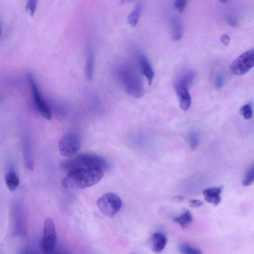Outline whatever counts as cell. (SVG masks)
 Wrapping results in <instances>:
<instances>
[{
	"label": "cell",
	"instance_id": "8",
	"mask_svg": "<svg viewBox=\"0 0 254 254\" xmlns=\"http://www.w3.org/2000/svg\"><path fill=\"white\" fill-rule=\"evenodd\" d=\"M57 239L54 222L51 218L46 219L44 222L42 241L43 250L46 253L52 252L55 247Z\"/></svg>",
	"mask_w": 254,
	"mask_h": 254
},
{
	"label": "cell",
	"instance_id": "1",
	"mask_svg": "<svg viewBox=\"0 0 254 254\" xmlns=\"http://www.w3.org/2000/svg\"><path fill=\"white\" fill-rule=\"evenodd\" d=\"M103 170L97 168L80 169L69 171L62 182L68 189H83L95 186L103 178Z\"/></svg>",
	"mask_w": 254,
	"mask_h": 254
},
{
	"label": "cell",
	"instance_id": "15",
	"mask_svg": "<svg viewBox=\"0 0 254 254\" xmlns=\"http://www.w3.org/2000/svg\"><path fill=\"white\" fill-rule=\"evenodd\" d=\"M171 36L174 41L179 40L183 35V23L180 17H175L171 21Z\"/></svg>",
	"mask_w": 254,
	"mask_h": 254
},
{
	"label": "cell",
	"instance_id": "17",
	"mask_svg": "<svg viewBox=\"0 0 254 254\" xmlns=\"http://www.w3.org/2000/svg\"><path fill=\"white\" fill-rule=\"evenodd\" d=\"M144 9V4L140 2L138 3L128 17V24L132 27H135L139 20Z\"/></svg>",
	"mask_w": 254,
	"mask_h": 254
},
{
	"label": "cell",
	"instance_id": "31",
	"mask_svg": "<svg viewBox=\"0 0 254 254\" xmlns=\"http://www.w3.org/2000/svg\"><path fill=\"white\" fill-rule=\"evenodd\" d=\"M0 35H1V27H0Z\"/></svg>",
	"mask_w": 254,
	"mask_h": 254
},
{
	"label": "cell",
	"instance_id": "22",
	"mask_svg": "<svg viewBox=\"0 0 254 254\" xmlns=\"http://www.w3.org/2000/svg\"><path fill=\"white\" fill-rule=\"evenodd\" d=\"M240 113L245 119H250L253 116V110L251 105L250 104L244 105L240 109Z\"/></svg>",
	"mask_w": 254,
	"mask_h": 254
},
{
	"label": "cell",
	"instance_id": "13",
	"mask_svg": "<svg viewBox=\"0 0 254 254\" xmlns=\"http://www.w3.org/2000/svg\"><path fill=\"white\" fill-rule=\"evenodd\" d=\"M95 65V54L93 48L88 44L86 51V61L85 65V75L88 81H91L93 77Z\"/></svg>",
	"mask_w": 254,
	"mask_h": 254
},
{
	"label": "cell",
	"instance_id": "30",
	"mask_svg": "<svg viewBox=\"0 0 254 254\" xmlns=\"http://www.w3.org/2000/svg\"><path fill=\"white\" fill-rule=\"evenodd\" d=\"M218 1L221 3H224L226 2L228 0H218Z\"/></svg>",
	"mask_w": 254,
	"mask_h": 254
},
{
	"label": "cell",
	"instance_id": "10",
	"mask_svg": "<svg viewBox=\"0 0 254 254\" xmlns=\"http://www.w3.org/2000/svg\"><path fill=\"white\" fill-rule=\"evenodd\" d=\"M137 59L143 74L151 85L154 77V72L152 65L147 57L142 53H138Z\"/></svg>",
	"mask_w": 254,
	"mask_h": 254
},
{
	"label": "cell",
	"instance_id": "5",
	"mask_svg": "<svg viewBox=\"0 0 254 254\" xmlns=\"http://www.w3.org/2000/svg\"><path fill=\"white\" fill-rule=\"evenodd\" d=\"M81 146L79 135L74 133H69L61 138L59 143V150L62 155L70 158L77 154Z\"/></svg>",
	"mask_w": 254,
	"mask_h": 254
},
{
	"label": "cell",
	"instance_id": "19",
	"mask_svg": "<svg viewBox=\"0 0 254 254\" xmlns=\"http://www.w3.org/2000/svg\"><path fill=\"white\" fill-rule=\"evenodd\" d=\"M200 134L196 131H191L188 135V142L191 149L194 150L199 145L200 142Z\"/></svg>",
	"mask_w": 254,
	"mask_h": 254
},
{
	"label": "cell",
	"instance_id": "4",
	"mask_svg": "<svg viewBox=\"0 0 254 254\" xmlns=\"http://www.w3.org/2000/svg\"><path fill=\"white\" fill-rule=\"evenodd\" d=\"M97 205L103 215L112 218L121 209L122 201L116 194L108 193L99 199L97 201Z\"/></svg>",
	"mask_w": 254,
	"mask_h": 254
},
{
	"label": "cell",
	"instance_id": "16",
	"mask_svg": "<svg viewBox=\"0 0 254 254\" xmlns=\"http://www.w3.org/2000/svg\"><path fill=\"white\" fill-rule=\"evenodd\" d=\"M172 220L183 228H186L193 221L191 213L188 210L184 211L179 216L173 217Z\"/></svg>",
	"mask_w": 254,
	"mask_h": 254
},
{
	"label": "cell",
	"instance_id": "20",
	"mask_svg": "<svg viewBox=\"0 0 254 254\" xmlns=\"http://www.w3.org/2000/svg\"><path fill=\"white\" fill-rule=\"evenodd\" d=\"M179 250L181 253L184 254H201L203 253L200 249L194 247L186 243L180 245Z\"/></svg>",
	"mask_w": 254,
	"mask_h": 254
},
{
	"label": "cell",
	"instance_id": "25",
	"mask_svg": "<svg viewBox=\"0 0 254 254\" xmlns=\"http://www.w3.org/2000/svg\"><path fill=\"white\" fill-rule=\"evenodd\" d=\"M224 83L223 74L221 73H219L216 78L215 86L217 89L222 88Z\"/></svg>",
	"mask_w": 254,
	"mask_h": 254
},
{
	"label": "cell",
	"instance_id": "9",
	"mask_svg": "<svg viewBox=\"0 0 254 254\" xmlns=\"http://www.w3.org/2000/svg\"><path fill=\"white\" fill-rule=\"evenodd\" d=\"M174 87L181 109L183 111H187L192 103L189 88L184 85H174Z\"/></svg>",
	"mask_w": 254,
	"mask_h": 254
},
{
	"label": "cell",
	"instance_id": "14",
	"mask_svg": "<svg viewBox=\"0 0 254 254\" xmlns=\"http://www.w3.org/2000/svg\"><path fill=\"white\" fill-rule=\"evenodd\" d=\"M222 187H212L204 189L203 194L204 200L215 205H218L221 202V193Z\"/></svg>",
	"mask_w": 254,
	"mask_h": 254
},
{
	"label": "cell",
	"instance_id": "6",
	"mask_svg": "<svg viewBox=\"0 0 254 254\" xmlns=\"http://www.w3.org/2000/svg\"><path fill=\"white\" fill-rule=\"evenodd\" d=\"M27 79L32 90L34 103L37 111L43 118L51 120L52 118L51 109L42 97L35 79L30 73L28 74Z\"/></svg>",
	"mask_w": 254,
	"mask_h": 254
},
{
	"label": "cell",
	"instance_id": "26",
	"mask_svg": "<svg viewBox=\"0 0 254 254\" xmlns=\"http://www.w3.org/2000/svg\"><path fill=\"white\" fill-rule=\"evenodd\" d=\"M227 22L228 24L233 28L237 27L238 25V20L234 16H228Z\"/></svg>",
	"mask_w": 254,
	"mask_h": 254
},
{
	"label": "cell",
	"instance_id": "2",
	"mask_svg": "<svg viewBox=\"0 0 254 254\" xmlns=\"http://www.w3.org/2000/svg\"><path fill=\"white\" fill-rule=\"evenodd\" d=\"M117 74L128 95L137 99L144 96L145 88L142 77L132 65L120 64L117 68Z\"/></svg>",
	"mask_w": 254,
	"mask_h": 254
},
{
	"label": "cell",
	"instance_id": "24",
	"mask_svg": "<svg viewBox=\"0 0 254 254\" xmlns=\"http://www.w3.org/2000/svg\"><path fill=\"white\" fill-rule=\"evenodd\" d=\"M188 0H175L174 7L180 13H182L186 9Z\"/></svg>",
	"mask_w": 254,
	"mask_h": 254
},
{
	"label": "cell",
	"instance_id": "3",
	"mask_svg": "<svg viewBox=\"0 0 254 254\" xmlns=\"http://www.w3.org/2000/svg\"><path fill=\"white\" fill-rule=\"evenodd\" d=\"M61 167L68 172L80 169L97 168L106 169L109 166L107 161L102 157L90 153L76 155L62 163Z\"/></svg>",
	"mask_w": 254,
	"mask_h": 254
},
{
	"label": "cell",
	"instance_id": "12",
	"mask_svg": "<svg viewBox=\"0 0 254 254\" xmlns=\"http://www.w3.org/2000/svg\"><path fill=\"white\" fill-rule=\"evenodd\" d=\"M168 239L165 235L161 233H155L150 238V243L153 252L159 253L162 252L167 245Z\"/></svg>",
	"mask_w": 254,
	"mask_h": 254
},
{
	"label": "cell",
	"instance_id": "7",
	"mask_svg": "<svg viewBox=\"0 0 254 254\" xmlns=\"http://www.w3.org/2000/svg\"><path fill=\"white\" fill-rule=\"evenodd\" d=\"M254 64V51H248L239 56L231 65L232 72L237 76H242L251 70Z\"/></svg>",
	"mask_w": 254,
	"mask_h": 254
},
{
	"label": "cell",
	"instance_id": "28",
	"mask_svg": "<svg viewBox=\"0 0 254 254\" xmlns=\"http://www.w3.org/2000/svg\"><path fill=\"white\" fill-rule=\"evenodd\" d=\"M220 41L223 44L227 46L230 41V38L228 35L223 34L220 37Z\"/></svg>",
	"mask_w": 254,
	"mask_h": 254
},
{
	"label": "cell",
	"instance_id": "11",
	"mask_svg": "<svg viewBox=\"0 0 254 254\" xmlns=\"http://www.w3.org/2000/svg\"><path fill=\"white\" fill-rule=\"evenodd\" d=\"M196 73L192 70H185L181 72L175 78L174 85H184L189 88L195 82Z\"/></svg>",
	"mask_w": 254,
	"mask_h": 254
},
{
	"label": "cell",
	"instance_id": "18",
	"mask_svg": "<svg viewBox=\"0 0 254 254\" xmlns=\"http://www.w3.org/2000/svg\"><path fill=\"white\" fill-rule=\"evenodd\" d=\"M5 182L9 190L11 191H14L19 186V178L14 170H10L6 174Z\"/></svg>",
	"mask_w": 254,
	"mask_h": 254
},
{
	"label": "cell",
	"instance_id": "23",
	"mask_svg": "<svg viewBox=\"0 0 254 254\" xmlns=\"http://www.w3.org/2000/svg\"><path fill=\"white\" fill-rule=\"evenodd\" d=\"M38 2V0H28L26 6V11L32 17L34 15Z\"/></svg>",
	"mask_w": 254,
	"mask_h": 254
},
{
	"label": "cell",
	"instance_id": "21",
	"mask_svg": "<svg viewBox=\"0 0 254 254\" xmlns=\"http://www.w3.org/2000/svg\"><path fill=\"white\" fill-rule=\"evenodd\" d=\"M254 182V164L250 165L246 170L243 180L242 181V185L245 187H247L253 183Z\"/></svg>",
	"mask_w": 254,
	"mask_h": 254
},
{
	"label": "cell",
	"instance_id": "27",
	"mask_svg": "<svg viewBox=\"0 0 254 254\" xmlns=\"http://www.w3.org/2000/svg\"><path fill=\"white\" fill-rule=\"evenodd\" d=\"M190 205L192 207H198L203 204V202L198 200H191L189 201Z\"/></svg>",
	"mask_w": 254,
	"mask_h": 254
},
{
	"label": "cell",
	"instance_id": "29",
	"mask_svg": "<svg viewBox=\"0 0 254 254\" xmlns=\"http://www.w3.org/2000/svg\"><path fill=\"white\" fill-rule=\"evenodd\" d=\"M132 1H133V0H122V3H125L131 2Z\"/></svg>",
	"mask_w": 254,
	"mask_h": 254
}]
</instances>
